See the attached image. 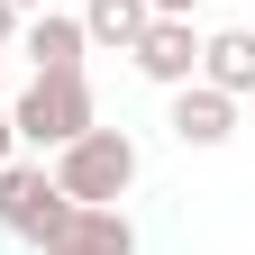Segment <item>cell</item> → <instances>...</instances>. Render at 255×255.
Segmentation results:
<instances>
[{"mask_svg": "<svg viewBox=\"0 0 255 255\" xmlns=\"http://www.w3.org/2000/svg\"><path fill=\"white\" fill-rule=\"evenodd\" d=\"M55 191L64 201H82V210H119L128 191H137V173H146V155H137V137H128V128H101L91 119L73 146H55Z\"/></svg>", "mask_w": 255, "mask_h": 255, "instance_id": "1", "label": "cell"}, {"mask_svg": "<svg viewBox=\"0 0 255 255\" xmlns=\"http://www.w3.org/2000/svg\"><path fill=\"white\" fill-rule=\"evenodd\" d=\"M91 119L101 110H91V82L82 73H27V91L9 101V137L27 155H55V146H73Z\"/></svg>", "mask_w": 255, "mask_h": 255, "instance_id": "2", "label": "cell"}, {"mask_svg": "<svg viewBox=\"0 0 255 255\" xmlns=\"http://www.w3.org/2000/svg\"><path fill=\"white\" fill-rule=\"evenodd\" d=\"M64 210H73V201L55 191L46 155H9V164H0V228H9V237H27V246H37Z\"/></svg>", "mask_w": 255, "mask_h": 255, "instance_id": "3", "label": "cell"}, {"mask_svg": "<svg viewBox=\"0 0 255 255\" xmlns=\"http://www.w3.org/2000/svg\"><path fill=\"white\" fill-rule=\"evenodd\" d=\"M128 64H137L155 91H182V82H201V27H191V18H146V37L128 46Z\"/></svg>", "mask_w": 255, "mask_h": 255, "instance_id": "4", "label": "cell"}, {"mask_svg": "<svg viewBox=\"0 0 255 255\" xmlns=\"http://www.w3.org/2000/svg\"><path fill=\"white\" fill-rule=\"evenodd\" d=\"M37 255H137V219L128 210H64L55 228L37 237Z\"/></svg>", "mask_w": 255, "mask_h": 255, "instance_id": "5", "label": "cell"}, {"mask_svg": "<svg viewBox=\"0 0 255 255\" xmlns=\"http://www.w3.org/2000/svg\"><path fill=\"white\" fill-rule=\"evenodd\" d=\"M18 55L37 64V73H82L91 37H82L73 9H27V18H18Z\"/></svg>", "mask_w": 255, "mask_h": 255, "instance_id": "6", "label": "cell"}, {"mask_svg": "<svg viewBox=\"0 0 255 255\" xmlns=\"http://www.w3.org/2000/svg\"><path fill=\"white\" fill-rule=\"evenodd\" d=\"M164 128H173L182 146H201V155H210V146H228V137H237V101H228V91H210V82H182Z\"/></svg>", "mask_w": 255, "mask_h": 255, "instance_id": "7", "label": "cell"}, {"mask_svg": "<svg viewBox=\"0 0 255 255\" xmlns=\"http://www.w3.org/2000/svg\"><path fill=\"white\" fill-rule=\"evenodd\" d=\"M201 82L228 91V101H246V91H255V27H219V37H201Z\"/></svg>", "mask_w": 255, "mask_h": 255, "instance_id": "8", "label": "cell"}, {"mask_svg": "<svg viewBox=\"0 0 255 255\" xmlns=\"http://www.w3.org/2000/svg\"><path fill=\"white\" fill-rule=\"evenodd\" d=\"M146 18H155L146 0H82V37H91V46H110V55L137 46V37H146Z\"/></svg>", "mask_w": 255, "mask_h": 255, "instance_id": "9", "label": "cell"}, {"mask_svg": "<svg viewBox=\"0 0 255 255\" xmlns=\"http://www.w3.org/2000/svg\"><path fill=\"white\" fill-rule=\"evenodd\" d=\"M146 9H155V18H201L210 0H146Z\"/></svg>", "mask_w": 255, "mask_h": 255, "instance_id": "10", "label": "cell"}, {"mask_svg": "<svg viewBox=\"0 0 255 255\" xmlns=\"http://www.w3.org/2000/svg\"><path fill=\"white\" fill-rule=\"evenodd\" d=\"M18 18H27V9H9V0H0V55L18 46Z\"/></svg>", "mask_w": 255, "mask_h": 255, "instance_id": "11", "label": "cell"}, {"mask_svg": "<svg viewBox=\"0 0 255 255\" xmlns=\"http://www.w3.org/2000/svg\"><path fill=\"white\" fill-rule=\"evenodd\" d=\"M9 155H18V137H9V110H0V164H9Z\"/></svg>", "mask_w": 255, "mask_h": 255, "instance_id": "12", "label": "cell"}, {"mask_svg": "<svg viewBox=\"0 0 255 255\" xmlns=\"http://www.w3.org/2000/svg\"><path fill=\"white\" fill-rule=\"evenodd\" d=\"M9 9H46V0H9Z\"/></svg>", "mask_w": 255, "mask_h": 255, "instance_id": "13", "label": "cell"}]
</instances>
